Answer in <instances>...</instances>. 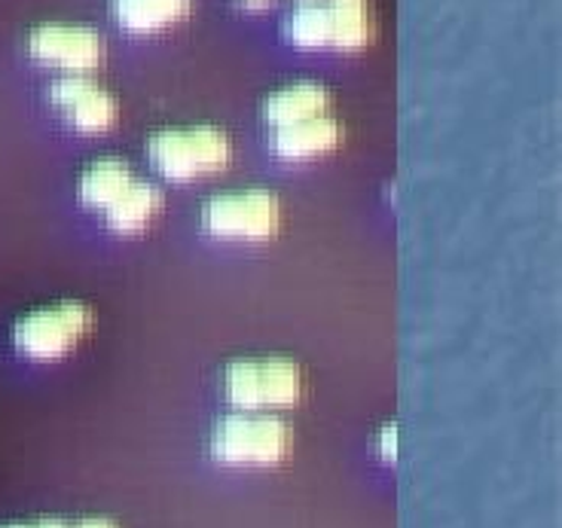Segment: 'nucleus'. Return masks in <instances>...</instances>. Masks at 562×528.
<instances>
[{
    "label": "nucleus",
    "instance_id": "obj_1",
    "mask_svg": "<svg viewBox=\"0 0 562 528\" xmlns=\"http://www.w3.org/2000/svg\"><path fill=\"white\" fill-rule=\"evenodd\" d=\"M294 428L272 413L239 409L224 416L211 434V456L233 468H276L291 459Z\"/></svg>",
    "mask_w": 562,
    "mask_h": 528
},
{
    "label": "nucleus",
    "instance_id": "obj_2",
    "mask_svg": "<svg viewBox=\"0 0 562 528\" xmlns=\"http://www.w3.org/2000/svg\"><path fill=\"white\" fill-rule=\"evenodd\" d=\"M306 394V373L291 358H245L224 370V397L236 409H291Z\"/></svg>",
    "mask_w": 562,
    "mask_h": 528
},
{
    "label": "nucleus",
    "instance_id": "obj_3",
    "mask_svg": "<svg viewBox=\"0 0 562 528\" xmlns=\"http://www.w3.org/2000/svg\"><path fill=\"white\" fill-rule=\"evenodd\" d=\"M147 156L156 171L169 181H199L229 166L233 138L217 125L162 128L147 144Z\"/></svg>",
    "mask_w": 562,
    "mask_h": 528
},
{
    "label": "nucleus",
    "instance_id": "obj_4",
    "mask_svg": "<svg viewBox=\"0 0 562 528\" xmlns=\"http://www.w3.org/2000/svg\"><path fill=\"white\" fill-rule=\"evenodd\" d=\"M95 315L86 303L65 300L56 306L34 308L15 321L13 339L22 355L34 361H58L92 334Z\"/></svg>",
    "mask_w": 562,
    "mask_h": 528
},
{
    "label": "nucleus",
    "instance_id": "obj_5",
    "mask_svg": "<svg viewBox=\"0 0 562 528\" xmlns=\"http://www.w3.org/2000/svg\"><path fill=\"white\" fill-rule=\"evenodd\" d=\"M281 217V199L263 187L214 195L202 209L205 229L226 241H269L279 236Z\"/></svg>",
    "mask_w": 562,
    "mask_h": 528
},
{
    "label": "nucleus",
    "instance_id": "obj_6",
    "mask_svg": "<svg viewBox=\"0 0 562 528\" xmlns=\"http://www.w3.org/2000/svg\"><path fill=\"white\" fill-rule=\"evenodd\" d=\"M29 53L41 65L65 74H92L104 61V37L89 25L43 22L29 34Z\"/></svg>",
    "mask_w": 562,
    "mask_h": 528
},
{
    "label": "nucleus",
    "instance_id": "obj_7",
    "mask_svg": "<svg viewBox=\"0 0 562 528\" xmlns=\"http://www.w3.org/2000/svg\"><path fill=\"white\" fill-rule=\"evenodd\" d=\"M49 101L65 113L74 128L80 132H108L116 116L120 104L116 98L99 86L89 74H65L49 86Z\"/></svg>",
    "mask_w": 562,
    "mask_h": 528
},
{
    "label": "nucleus",
    "instance_id": "obj_8",
    "mask_svg": "<svg viewBox=\"0 0 562 528\" xmlns=\"http://www.w3.org/2000/svg\"><path fill=\"white\" fill-rule=\"evenodd\" d=\"M342 138H346L342 123L334 113H324V116H312V120H303V123L276 128L272 150L281 159L303 162V159H318V156L334 154L342 144Z\"/></svg>",
    "mask_w": 562,
    "mask_h": 528
},
{
    "label": "nucleus",
    "instance_id": "obj_9",
    "mask_svg": "<svg viewBox=\"0 0 562 528\" xmlns=\"http://www.w3.org/2000/svg\"><path fill=\"white\" fill-rule=\"evenodd\" d=\"M334 111V96L330 89L322 83H291L276 89L263 104V116L272 128H284V125L303 123L312 116H324Z\"/></svg>",
    "mask_w": 562,
    "mask_h": 528
},
{
    "label": "nucleus",
    "instance_id": "obj_10",
    "mask_svg": "<svg viewBox=\"0 0 562 528\" xmlns=\"http://www.w3.org/2000/svg\"><path fill=\"white\" fill-rule=\"evenodd\" d=\"M330 7V49L361 53L376 41V13L367 0H327Z\"/></svg>",
    "mask_w": 562,
    "mask_h": 528
},
{
    "label": "nucleus",
    "instance_id": "obj_11",
    "mask_svg": "<svg viewBox=\"0 0 562 528\" xmlns=\"http://www.w3.org/2000/svg\"><path fill=\"white\" fill-rule=\"evenodd\" d=\"M162 209H166V193L156 183L132 181L126 193L108 209V223L123 236H135L144 233L162 214Z\"/></svg>",
    "mask_w": 562,
    "mask_h": 528
},
{
    "label": "nucleus",
    "instance_id": "obj_12",
    "mask_svg": "<svg viewBox=\"0 0 562 528\" xmlns=\"http://www.w3.org/2000/svg\"><path fill=\"white\" fill-rule=\"evenodd\" d=\"M193 0H111L113 19L132 34H156L183 22Z\"/></svg>",
    "mask_w": 562,
    "mask_h": 528
},
{
    "label": "nucleus",
    "instance_id": "obj_13",
    "mask_svg": "<svg viewBox=\"0 0 562 528\" xmlns=\"http://www.w3.org/2000/svg\"><path fill=\"white\" fill-rule=\"evenodd\" d=\"M135 181L132 168L120 156H104L80 175V202L89 209L108 211Z\"/></svg>",
    "mask_w": 562,
    "mask_h": 528
},
{
    "label": "nucleus",
    "instance_id": "obj_14",
    "mask_svg": "<svg viewBox=\"0 0 562 528\" xmlns=\"http://www.w3.org/2000/svg\"><path fill=\"white\" fill-rule=\"evenodd\" d=\"M284 34L296 49H330V7L327 0L300 3L284 22Z\"/></svg>",
    "mask_w": 562,
    "mask_h": 528
},
{
    "label": "nucleus",
    "instance_id": "obj_15",
    "mask_svg": "<svg viewBox=\"0 0 562 528\" xmlns=\"http://www.w3.org/2000/svg\"><path fill=\"white\" fill-rule=\"evenodd\" d=\"M380 452L385 461L397 459V425H385L380 431Z\"/></svg>",
    "mask_w": 562,
    "mask_h": 528
},
{
    "label": "nucleus",
    "instance_id": "obj_16",
    "mask_svg": "<svg viewBox=\"0 0 562 528\" xmlns=\"http://www.w3.org/2000/svg\"><path fill=\"white\" fill-rule=\"evenodd\" d=\"M74 528H120L113 519H104V516H89L83 523H77Z\"/></svg>",
    "mask_w": 562,
    "mask_h": 528
},
{
    "label": "nucleus",
    "instance_id": "obj_17",
    "mask_svg": "<svg viewBox=\"0 0 562 528\" xmlns=\"http://www.w3.org/2000/svg\"><path fill=\"white\" fill-rule=\"evenodd\" d=\"M241 10H269L276 0H236Z\"/></svg>",
    "mask_w": 562,
    "mask_h": 528
},
{
    "label": "nucleus",
    "instance_id": "obj_18",
    "mask_svg": "<svg viewBox=\"0 0 562 528\" xmlns=\"http://www.w3.org/2000/svg\"><path fill=\"white\" fill-rule=\"evenodd\" d=\"M34 528H74V526L65 523V519H56V516H46V519H41Z\"/></svg>",
    "mask_w": 562,
    "mask_h": 528
},
{
    "label": "nucleus",
    "instance_id": "obj_19",
    "mask_svg": "<svg viewBox=\"0 0 562 528\" xmlns=\"http://www.w3.org/2000/svg\"><path fill=\"white\" fill-rule=\"evenodd\" d=\"M0 528H34V526H29V523H10V526H0Z\"/></svg>",
    "mask_w": 562,
    "mask_h": 528
},
{
    "label": "nucleus",
    "instance_id": "obj_20",
    "mask_svg": "<svg viewBox=\"0 0 562 528\" xmlns=\"http://www.w3.org/2000/svg\"><path fill=\"white\" fill-rule=\"evenodd\" d=\"M296 3H318V0H296Z\"/></svg>",
    "mask_w": 562,
    "mask_h": 528
}]
</instances>
